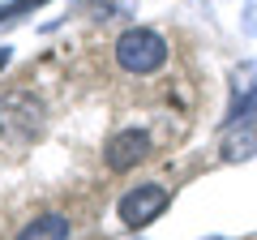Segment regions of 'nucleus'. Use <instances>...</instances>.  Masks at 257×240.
Wrapping results in <instances>:
<instances>
[{
  "label": "nucleus",
  "mask_w": 257,
  "mask_h": 240,
  "mask_svg": "<svg viewBox=\"0 0 257 240\" xmlns=\"http://www.w3.org/2000/svg\"><path fill=\"white\" fill-rule=\"evenodd\" d=\"M146 155H150V133H142V129H120L116 138L103 146V163H107L111 172H133Z\"/></svg>",
  "instance_id": "obj_4"
},
{
  "label": "nucleus",
  "mask_w": 257,
  "mask_h": 240,
  "mask_svg": "<svg viewBox=\"0 0 257 240\" xmlns=\"http://www.w3.org/2000/svg\"><path fill=\"white\" fill-rule=\"evenodd\" d=\"M167 206H172V189H163V185L150 180V185L128 189V193L116 202V214H120V223H124L128 231H142V227H150Z\"/></svg>",
  "instance_id": "obj_3"
},
{
  "label": "nucleus",
  "mask_w": 257,
  "mask_h": 240,
  "mask_svg": "<svg viewBox=\"0 0 257 240\" xmlns=\"http://www.w3.org/2000/svg\"><path fill=\"white\" fill-rule=\"evenodd\" d=\"M47 129L43 99H35V90H9L0 94V138L9 146H30Z\"/></svg>",
  "instance_id": "obj_1"
},
{
  "label": "nucleus",
  "mask_w": 257,
  "mask_h": 240,
  "mask_svg": "<svg viewBox=\"0 0 257 240\" xmlns=\"http://www.w3.org/2000/svg\"><path fill=\"white\" fill-rule=\"evenodd\" d=\"M111 56H116V65L124 69V73L150 77V73H159V69L167 65V39L159 35V30H150V26H128L124 35L116 39Z\"/></svg>",
  "instance_id": "obj_2"
},
{
  "label": "nucleus",
  "mask_w": 257,
  "mask_h": 240,
  "mask_svg": "<svg viewBox=\"0 0 257 240\" xmlns=\"http://www.w3.org/2000/svg\"><path fill=\"white\" fill-rule=\"evenodd\" d=\"M9 60H13V52H9V47H0V69L9 65Z\"/></svg>",
  "instance_id": "obj_6"
},
{
  "label": "nucleus",
  "mask_w": 257,
  "mask_h": 240,
  "mask_svg": "<svg viewBox=\"0 0 257 240\" xmlns=\"http://www.w3.org/2000/svg\"><path fill=\"white\" fill-rule=\"evenodd\" d=\"M73 236V223H69V214H39V219H30L26 227L18 231L13 240H69Z\"/></svg>",
  "instance_id": "obj_5"
}]
</instances>
